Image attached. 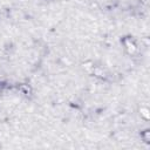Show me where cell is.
Returning <instances> with one entry per match:
<instances>
[{"label": "cell", "instance_id": "6da1fadb", "mask_svg": "<svg viewBox=\"0 0 150 150\" xmlns=\"http://www.w3.org/2000/svg\"><path fill=\"white\" fill-rule=\"evenodd\" d=\"M123 43H124V48L127 49V52L129 54H134L136 50H137V46L135 45V42L131 40V39H124L123 40Z\"/></svg>", "mask_w": 150, "mask_h": 150}, {"label": "cell", "instance_id": "7a4b0ae2", "mask_svg": "<svg viewBox=\"0 0 150 150\" xmlns=\"http://www.w3.org/2000/svg\"><path fill=\"white\" fill-rule=\"evenodd\" d=\"M139 111H141V116L144 118V120H149V117H150V110H149V108L148 107H141V109H139Z\"/></svg>", "mask_w": 150, "mask_h": 150}]
</instances>
